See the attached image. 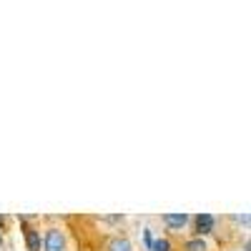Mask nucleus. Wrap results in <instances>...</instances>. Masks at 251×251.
<instances>
[{
    "label": "nucleus",
    "instance_id": "f257e3e1",
    "mask_svg": "<svg viewBox=\"0 0 251 251\" xmlns=\"http://www.w3.org/2000/svg\"><path fill=\"white\" fill-rule=\"evenodd\" d=\"M43 251H66V236L60 228H48L43 236Z\"/></svg>",
    "mask_w": 251,
    "mask_h": 251
},
{
    "label": "nucleus",
    "instance_id": "f03ea898",
    "mask_svg": "<svg viewBox=\"0 0 251 251\" xmlns=\"http://www.w3.org/2000/svg\"><path fill=\"white\" fill-rule=\"evenodd\" d=\"M20 221H23V236H25V249L28 251H40V246H43V239H40V231L33 226H28V219L20 216Z\"/></svg>",
    "mask_w": 251,
    "mask_h": 251
},
{
    "label": "nucleus",
    "instance_id": "7ed1b4c3",
    "mask_svg": "<svg viewBox=\"0 0 251 251\" xmlns=\"http://www.w3.org/2000/svg\"><path fill=\"white\" fill-rule=\"evenodd\" d=\"M194 224H196V231H199V236L203 239L206 234H211V231H214L216 219H214L211 214H199V216L194 219Z\"/></svg>",
    "mask_w": 251,
    "mask_h": 251
},
{
    "label": "nucleus",
    "instance_id": "20e7f679",
    "mask_svg": "<svg viewBox=\"0 0 251 251\" xmlns=\"http://www.w3.org/2000/svg\"><path fill=\"white\" fill-rule=\"evenodd\" d=\"M161 219H163V224L169 226L171 231H181V228L191 221V216H188V214H163Z\"/></svg>",
    "mask_w": 251,
    "mask_h": 251
},
{
    "label": "nucleus",
    "instance_id": "39448f33",
    "mask_svg": "<svg viewBox=\"0 0 251 251\" xmlns=\"http://www.w3.org/2000/svg\"><path fill=\"white\" fill-rule=\"evenodd\" d=\"M108 251H133V244L126 236H116L108 241Z\"/></svg>",
    "mask_w": 251,
    "mask_h": 251
},
{
    "label": "nucleus",
    "instance_id": "423d86ee",
    "mask_svg": "<svg viewBox=\"0 0 251 251\" xmlns=\"http://www.w3.org/2000/svg\"><path fill=\"white\" fill-rule=\"evenodd\" d=\"M183 251H208V246H206V241L201 236H196V239H188L183 244Z\"/></svg>",
    "mask_w": 251,
    "mask_h": 251
},
{
    "label": "nucleus",
    "instance_id": "0eeeda50",
    "mask_svg": "<svg viewBox=\"0 0 251 251\" xmlns=\"http://www.w3.org/2000/svg\"><path fill=\"white\" fill-rule=\"evenodd\" d=\"M151 251H171V241L169 239H153Z\"/></svg>",
    "mask_w": 251,
    "mask_h": 251
},
{
    "label": "nucleus",
    "instance_id": "6e6552de",
    "mask_svg": "<svg viewBox=\"0 0 251 251\" xmlns=\"http://www.w3.org/2000/svg\"><path fill=\"white\" fill-rule=\"evenodd\" d=\"M143 244H146V249L151 251V244H153V236H151V228H143Z\"/></svg>",
    "mask_w": 251,
    "mask_h": 251
},
{
    "label": "nucleus",
    "instance_id": "1a4fd4ad",
    "mask_svg": "<svg viewBox=\"0 0 251 251\" xmlns=\"http://www.w3.org/2000/svg\"><path fill=\"white\" fill-rule=\"evenodd\" d=\"M234 221H239V224H244V226H249V214H241V216H234Z\"/></svg>",
    "mask_w": 251,
    "mask_h": 251
},
{
    "label": "nucleus",
    "instance_id": "9d476101",
    "mask_svg": "<svg viewBox=\"0 0 251 251\" xmlns=\"http://www.w3.org/2000/svg\"><path fill=\"white\" fill-rule=\"evenodd\" d=\"M0 244H3V236H0Z\"/></svg>",
    "mask_w": 251,
    "mask_h": 251
}]
</instances>
